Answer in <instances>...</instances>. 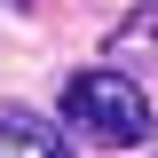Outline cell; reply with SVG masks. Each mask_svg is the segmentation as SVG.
I'll use <instances>...</instances> for the list:
<instances>
[{
	"label": "cell",
	"mask_w": 158,
	"mask_h": 158,
	"mask_svg": "<svg viewBox=\"0 0 158 158\" xmlns=\"http://www.w3.org/2000/svg\"><path fill=\"white\" fill-rule=\"evenodd\" d=\"M63 118H71L79 135L111 142V150L150 142V95H142L127 71H71L63 79Z\"/></svg>",
	"instance_id": "obj_1"
},
{
	"label": "cell",
	"mask_w": 158,
	"mask_h": 158,
	"mask_svg": "<svg viewBox=\"0 0 158 158\" xmlns=\"http://www.w3.org/2000/svg\"><path fill=\"white\" fill-rule=\"evenodd\" d=\"M0 158H71V142L40 111H16V103H8V111H0Z\"/></svg>",
	"instance_id": "obj_2"
},
{
	"label": "cell",
	"mask_w": 158,
	"mask_h": 158,
	"mask_svg": "<svg viewBox=\"0 0 158 158\" xmlns=\"http://www.w3.org/2000/svg\"><path fill=\"white\" fill-rule=\"evenodd\" d=\"M118 40H158V8H142V16L127 24V32H118Z\"/></svg>",
	"instance_id": "obj_3"
},
{
	"label": "cell",
	"mask_w": 158,
	"mask_h": 158,
	"mask_svg": "<svg viewBox=\"0 0 158 158\" xmlns=\"http://www.w3.org/2000/svg\"><path fill=\"white\" fill-rule=\"evenodd\" d=\"M8 8H24V0H8Z\"/></svg>",
	"instance_id": "obj_4"
}]
</instances>
